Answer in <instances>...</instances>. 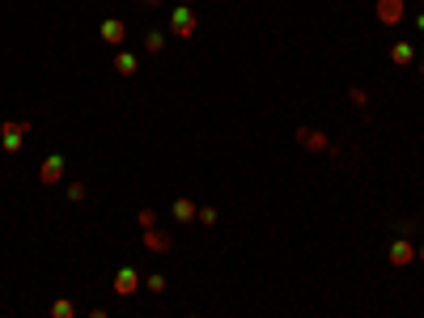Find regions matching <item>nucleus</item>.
Segmentation results:
<instances>
[{"mask_svg": "<svg viewBox=\"0 0 424 318\" xmlns=\"http://www.w3.org/2000/svg\"><path fill=\"white\" fill-rule=\"evenodd\" d=\"M51 318H77L73 297H55V301H51Z\"/></svg>", "mask_w": 424, "mask_h": 318, "instance_id": "13", "label": "nucleus"}, {"mask_svg": "<svg viewBox=\"0 0 424 318\" xmlns=\"http://www.w3.org/2000/svg\"><path fill=\"white\" fill-rule=\"evenodd\" d=\"M89 318H111V314H106V310H89Z\"/></svg>", "mask_w": 424, "mask_h": 318, "instance_id": "20", "label": "nucleus"}, {"mask_svg": "<svg viewBox=\"0 0 424 318\" xmlns=\"http://www.w3.org/2000/svg\"><path fill=\"white\" fill-rule=\"evenodd\" d=\"M115 73H119V77H136V73H140V55H132V51L119 47V51H115Z\"/></svg>", "mask_w": 424, "mask_h": 318, "instance_id": "11", "label": "nucleus"}, {"mask_svg": "<svg viewBox=\"0 0 424 318\" xmlns=\"http://www.w3.org/2000/svg\"><path fill=\"white\" fill-rule=\"evenodd\" d=\"M60 179H64V157H60V153L43 157V166H39V183H43V187H55Z\"/></svg>", "mask_w": 424, "mask_h": 318, "instance_id": "6", "label": "nucleus"}, {"mask_svg": "<svg viewBox=\"0 0 424 318\" xmlns=\"http://www.w3.org/2000/svg\"><path fill=\"white\" fill-rule=\"evenodd\" d=\"M297 145L310 149V153H327L331 140H327V132H318V127H297Z\"/></svg>", "mask_w": 424, "mask_h": 318, "instance_id": "5", "label": "nucleus"}, {"mask_svg": "<svg viewBox=\"0 0 424 318\" xmlns=\"http://www.w3.org/2000/svg\"><path fill=\"white\" fill-rule=\"evenodd\" d=\"M145 289H149V293H166V276H161V272L145 276Z\"/></svg>", "mask_w": 424, "mask_h": 318, "instance_id": "17", "label": "nucleus"}, {"mask_svg": "<svg viewBox=\"0 0 424 318\" xmlns=\"http://www.w3.org/2000/svg\"><path fill=\"white\" fill-rule=\"evenodd\" d=\"M416 263H424V242H420V251H416Z\"/></svg>", "mask_w": 424, "mask_h": 318, "instance_id": "21", "label": "nucleus"}, {"mask_svg": "<svg viewBox=\"0 0 424 318\" xmlns=\"http://www.w3.org/2000/svg\"><path fill=\"white\" fill-rule=\"evenodd\" d=\"M140 5H161V0H140Z\"/></svg>", "mask_w": 424, "mask_h": 318, "instance_id": "23", "label": "nucleus"}, {"mask_svg": "<svg viewBox=\"0 0 424 318\" xmlns=\"http://www.w3.org/2000/svg\"><path fill=\"white\" fill-rule=\"evenodd\" d=\"M136 225H140V229H157V212H153V208H140V212H136Z\"/></svg>", "mask_w": 424, "mask_h": 318, "instance_id": "16", "label": "nucleus"}, {"mask_svg": "<svg viewBox=\"0 0 424 318\" xmlns=\"http://www.w3.org/2000/svg\"><path fill=\"white\" fill-rule=\"evenodd\" d=\"M85 195H89V187H85L81 179H77V183H68V187H64V200H73V204H81Z\"/></svg>", "mask_w": 424, "mask_h": 318, "instance_id": "15", "label": "nucleus"}, {"mask_svg": "<svg viewBox=\"0 0 424 318\" xmlns=\"http://www.w3.org/2000/svg\"><path fill=\"white\" fill-rule=\"evenodd\" d=\"M170 212H174V221H179V225H191V221H195V212H200V204H195L191 195H179Z\"/></svg>", "mask_w": 424, "mask_h": 318, "instance_id": "10", "label": "nucleus"}, {"mask_svg": "<svg viewBox=\"0 0 424 318\" xmlns=\"http://www.w3.org/2000/svg\"><path fill=\"white\" fill-rule=\"evenodd\" d=\"M348 102H352V106H365V102H369V94H365L361 85H352V89H348Z\"/></svg>", "mask_w": 424, "mask_h": 318, "instance_id": "19", "label": "nucleus"}, {"mask_svg": "<svg viewBox=\"0 0 424 318\" xmlns=\"http://www.w3.org/2000/svg\"><path fill=\"white\" fill-rule=\"evenodd\" d=\"M140 233H145V251H153V255H166L174 246V238L166 229H140Z\"/></svg>", "mask_w": 424, "mask_h": 318, "instance_id": "9", "label": "nucleus"}, {"mask_svg": "<svg viewBox=\"0 0 424 318\" xmlns=\"http://www.w3.org/2000/svg\"><path fill=\"white\" fill-rule=\"evenodd\" d=\"M179 5H195V0H179Z\"/></svg>", "mask_w": 424, "mask_h": 318, "instance_id": "24", "label": "nucleus"}, {"mask_svg": "<svg viewBox=\"0 0 424 318\" xmlns=\"http://www.w3.org/2000/svg\"><path fill=\"white\" fill-rule=\"evenodd\" d=\"M98 34H102V43H111V47H123V39H127V26H123L119 17H106V21L98 26Z\"/></svg>", "mask_w": 424, "mask_h": 318, "instance_id": "7", "label": "nucleus"}, {"mask_svg": "<svg viewBox=\"0 0 424 318\" xmlns=\"http://www.w3.org/2000/svg\"><path fill=\"white\" fill-rule=\"evenodd\" d=\"M373 13H378L382 26H399V21H403V0H378Z\"/></svg>", "mask_w": 424, "mask_h": 318, "instance_id": "8", "label": "nucleus"}, {"mask_svg": "<svg viewBox=\"0 0 424 318\" xmlns=\"http://www.w3.org/2000/svg\"><path fill=\"white\" fill-rule=\"evenodd\" d=\"M416 30H424V13H420V17H416Z\"/></svg>", "mask_w": 424, "mask_h": 318, "instance_id": "22", "label": "nucleus"}, {"mask_svg": "<svg viewBox=\"0 0 424 318\" xmlns=\"http://www.w3.org/2000/svg\"><path fill=\"white\" fill-rule=\"evenodd\" d=\"M187 318H200V314H187Z\"/></svg>", "mask_w": 424, "mask_h": 318, "instance_id": "26", "label": "nucleus"}, {"mask_svg": "<svg viewBox=\"0 0 424 318\" xmlns=\"http://www.w3.org/2000/svg\"><path fill=\"white\" fill-rule=\"evenodd\" d=\"M145 51H149V55H161V51H166V34H161V30H149V34H145Z\"/></svg>", "mask_w": 424, "mask_h": 318, "instance_id": "14", "label": "nucleus"}, {"mask_svg": "<svg viewBox=\"0 0 424 318\" xmlns=\"http://www.w3.org/2000/svg\"><path fill=\"white\" fill-rule=\"evenodd\" d=\"M420 77H424V60H420Z\"/></svg>", "mask_w": 424, "mask_h": 318, "instance_id": "25", "label": "nucleus"}, {"mask_svg": "<svg viewBox=\"0 0 424 318\" xmlns=\"http://www.w3.org/2000/svg\"><path fill=\"white\" fill-rule=\"evenodd\" d=\"M412 60H416V47H412L407 39H399V43L391 47V64H399V68H407Z\"/></svg>", "mask_w": 424, "mask_h": 318, "instance_id": "12", "label": "nucleus"}, {"mask_svg": "<svg viewBox=\"0 0 424 318\" xmlns=\"http://www.w3.org/2000/svg\"><path fill=\"white\" fill-rule=\"evenodd\" d=\"M195 30H200V21H195L191 5H174V13H170V34L174 39H195Z\"/></svg>", "mask_w": 424, "mask_h": 318, "instance_id": "1", "label": "nucleus"}, {"mask_svg": "<svg viewBox=\"0 0 424 318\" xmlns=\"http://www.w3.org/2000/svg\"><path fill=\"white\" fill-rule=\"evenodd\" d=\"M34 123L30 119H9V123H0V145H5V153H17L21 149V140Z\"/></svg>", "mask_w": 424, "mask_h": 318, "instance_id": "2", "label": "nucleus"}, {"mask_svg": "<svg viewBox=\"0 0 424 318\" xmlns=\"http://www.w3.org/2000/svg\"><path fill=\"white\" fill-rule=\"evenodd\" d=\"M386 259H391V267H412V263H416V242L395 238V242H391V251H386Z\"/></svg>", "mask_w": 424, "mask_h": 318, "instance_id": "4", "label": "nucleus"}, {"mask_svg": "<svg viewBox=\"0 0 424 318\" xmlns=\"http://www.w3.org/2000/svg\"><path fill=\"white\" fill-rule=\"evenodd\" d=\"M111 289H115V297H136L140 293V272L136 267H119L115 280H111Z\"/></svg>", "mask_w": 424, "mask_h": 318, "instance_id": "3", "label": "nucleus"}, {"mask_svg": "<svg viewBox=\"0 0 424 318\" xmlns=\"http://www.w3.org/2000/svg\"><path fill=\"white\" fill-rule=\"evenodd\" d=\"M195 221L212 229V225H217V208H200V212H195Z\"/></svg>", "mask_w": 424, "mask_h": 318, "instance_id": "18", "label": "nucleus"}]
</instances>
